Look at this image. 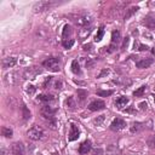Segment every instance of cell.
Here are the masks:
<instances>
[{"instance_id": "1", "label": "cell", "mask_w": 155, "mask_h": 155, "mask_svg": "<svg viewBox=\"0 0 155 155\" xmlns=\"http://www.w3.org/2000/svg\"><path fill=\"white\" fill-rule=\"evenodd\" d=\"M42 65L52 73H58L61 69V59L58 57H48L42 62Z\"/></svg>"}, {"instance_id": "2", "label": "cell", "mask_w": 155, "mask_h": 155, "mask_svg": "<svg viewBox=\"0 0 155 155\" xmlns=\"http://www.w3.org/2000/svg\"><path fill=\"white\" fill-rule=\"evenodd\" d=\"M27 136H28V138L31 139V140H40V139L44 138V136H45V131H44V128H42L41 126L34 125L31 128L28 130Z\"/></svg>"}, {"instance_id": "3", "label": "cell", "mask_w": 155, "mask_h": 155, "mask_svg": "<svg viewBox=\"0 0 155 155\" xmlns=\"http://www.w3.org/2000/svg\"><path fill=\"white\" fill-rule=\"evenodd\" d=\"M40 113H41V115H42L46 120H51V119H54V115H56V113H57V108H53V107H51V105L45 104V105L41 108Z\"/></svg>"}, {"instance_id": "4", "label": "cell", "mask_w": 155, "mask_h": 155, "mask_svg": "<svg viewBox=\"0 0 155 155\" xmlns=\"http://www.w3.org/2000/svg\"><path fill=\"white\" fill-rule=\"evenodd\" d=\"M120 40H121V34H120V31H119L117 29H114V30L111 31V44H110V46L108 47V48H109L108 52H113V51L116 48V46L119 45Z\"/></svg>"}, {"instance_id": "5", "label": "cell", "mask_w": 155, "mask_h": 155, "mask_svg": "<svg viewBox=\"0 0 155 155\" xmlns=\"http://www.w3.org/2000/svg\"><path fill=\"white\" fill-rule=\"evenodd\" d=\"M54 5H56V2H52V1H39L34 5V11L35 12H42V11L51 8Z\"/></svg>"}, {"instance_id": "6", "label": "cell", "mask_w": 155, "mask_h": 155, "mask_svg": "<svg viewBox=\"0 0 155 155\" xmlns=\"http://www.w3.org/2000/svg\"><path fill=\"white\" fill-rule=\"evenodd\" d=\"M125 127H126V121L122 120V119H120V117L114 119V120L111 121V124H110V130L114 131V132L121 131V130H124Z\"/></svg>"}, {"instance_id": "7", "label": "cell", "mask_w": 155, "mask_h": 155, "mask_svg": "<svg viewBox=\"0 0 155 155\" xmlns=\"http://www.w3.org/2000/svg\"><path fill=\"white\" fill-rule=\"evenodd\" d=\"M75 23L81 28V27H86V25H91L92 23V19L88 15H80L76 17V19H74Z\"/></svg>"}, {"instance_id": "8", "label": "cell", "mask_w": 155, "mask_h": 155, "mask_svg": "<svg viewBox=\"0 0 155 155\" xmlns=\"http://www.w3.org/2000/svg\"><path fill=\"white\" fill-rule=\"evenodd\" d=\"M12 155H25V148L22 142H16L11 147Z\"/></svg>"}, {"instance_id": "9", "label": "cell", "mask_w": 155, "mask_h": 155, "mask_svg": "<svg viewBox=\"0 0 155 155\" xmlns=\"http://www.w3.org/2000/svg\"><path fill=\"white\" fill-rule=\"evenodd\" d=\"M40 73H41V69L40 68H38V67H30V68L25 69L23 76L25 79H35Z\"/></svg>"}, {"instance_id": "10", "label": "cell", "mask_w": 155, "mask_h": 155, "mask_svg": "<svg viewBox=\"0 0 155 155\" xmlns=\"http://www.w3.org/2000/svg\"><path fill=\"white\" fill-rule=\"evenodd\" d=\"M105 108V103L101 99H96V101H92L90 104H88V109L91 111H99V110H103Z\"/></svg>"}, {"instance_id": "11", "label": "cell", "mask_w": 155, "mask_h": 155, "mask_svg": "<svg viewBox=\"0 0 155 155\" xmlns=\"http://www.w3.org/2000/svg\"><path fill=\"white\" fill-rule=\"evenodd\" d=\"M4 81L7 86H12V85H16L17 81H18V78H17V73H7L5 76H4Z\"/></svg>"}, {"instance_id": "12", "label": "cell", "mask_w": 155, "mask_h": 155, "mask_svg": "<svg viewBox=\"0 0 155 155\" xmlns=\"http://www.w3.org/2000/svg\"><path fill=\"white\" fill-rule=\"evenodd\" d=\"M79 136H80V130H79V127H78L74 122H71V124H70V132H69L68 139H69L70 142H73V140H76V139L79 138Z\"/></svg>"}, {"instance_id": "13", "label": "cell", "mask_w": 155, "mask_h": 155, "mask_svg": "<svg viewBox=\"0 0 155 155\" xmlns=\"http://www.w3.org/2000/svg\"><path fill=\"white\" fill-rule=\"evenodd\" d=\"M154 63V58H143V59H139V61H137L136 62V65H137V68H139V69H144V68H149L151 64Z\"/></svg>"}, {"instance_id": "14", "label": "cell", "mask_w": 155, "mask_h": 155, "mask_svg": "<svg viewBox=\"0 0 155 155\" xmlns=\"http://www.w3.org/2000/svg\"><path fill=\"white\" fill-rule=\"evenodd\" d=\"M91 31H92V25H86V27H81L80 29H79V33H78V35H79V39L80 40H84V39H86L90 34H91Z\"/></svg>"}, {"instance_id": "15", "label": "cell", "mask_w": 155, "mask_h": 155, "mask_svg": "<svg viewBox=\"0 0 155 155\" xmlns=\"http://www.w3.org/2000/svg\"><path fill=\"white\" fill-rule=\"evenodd\" d=\"M17 63V58L16 57H6L2 59V68L4 69H8V68H12L15 67Z\"/></svg>"}, {"instance_id": "16", "label": "cell", "mask_w": 155, "mask_h": 155, "mask_svg": "<svg viewBox=\"0 0 155 155\" xmlns=\"http://www.w3.org/2000/svg\"><path fill=\"white\" fill-rule=\"evenodd\" d=\"M91 149H92L91 142H90V140H85V142L81 143V145L79 147V153H80L81 155H86L87 153H90Z\"/></svg>"}, {"instance_id": "17", "label": "cell", "mask_w": 155, "mask_h": 155, "mask_svg": "<svg viewBox=\"0 0 155 155\" xmlns=\"http://www.w3.org/2000/svg\"><path fill=\"white\" fill-rule=\"evenodd\" d=\"M148 29H155V18L151 17V16H147L144 17L143 22H142Z\"/></svg>"}, {"instance_id": "18", "label": "cell", "mask_w": 155, "mask_h": 155, "mask_svg": "<svg viewBox=\"0 0 155 155\" xmlns=\"http://www.w3.org/2000/svg\"><path fill=\"white\" fill-rule=\"evenodd\" d=\"M127 103H128V98L126 96H121L115 101V107L119 109H122L124 107H126Z\"/></svg>"}, {"instance_id": "19", "label": "cell", "mask_w": 155, "mask_h": 155, "mask_svg": "<svg viewBox=\"0 0 155 155\" xmlns=\"http://www.w3.org/2000/svg\"><path fill=\"white\" fill-rule=\"evenodd\" d=\"M71 34H73V29L70 25L65 24L63 27V33H62V36H63V40H67V39H71Z\"/></svg>"}, {"instance_id": "20", "label": "cell", "mask_w": 155, "mask_h": 155, "mask_svg": "<svg viewBox=\"0 0 155 155\" xmlns=\"http://www.w3.org/2000/svg\"><path fill=\"white\" fill-rule=\"evenodd\" d=\"M86 98H87V91H85V90H78V101H79V103L80 104H84L85 103V101H86Z\"/></svg>"}, {"instance_id": "21", "label": "cell", "mask_w": 155, "mask_h": 155, "mask_svg": "<svg viewBox=\"0 0 155 155\" xmlns=\"http://www.w3.org/2000/svg\"><path fill=\"white\" fill-rule=\"evenodd\" d=\"M38 101L42 102V103H50V102L54 101V97L52 94H40V96H38Z\"/></svg>"}, {"instance_id": "22", "label": "cell", "mask_w": 155, "mask_h": 155, "mask_svg": "<svg viewBox=\"0 0 155 155\" xmlns=\"http://www.w3.org/2000/svg\"><path fill=\"white\" fill-rule=\"evenodd\" d=\"M71 71H73L74 74H76V75H81L80 64H79V62H78L76 59H74V61L71 62Z\"/></svg>"}, {"instance_id": "23", "label": "cell", "mask_w": 155, "mask_h": 155, "mask_svg": "<svg viewBox=\"0 0 155 155\" xmlns=\"http://www.w3.org/2000/svg\"><path fill=\"white\" fill-rule=\"evenodd\" d=\"M65 105H67V108H69L70 110H74V109H75L76 103H75V101H74V97H73V96H70V97H68V98H67V101H65Z\"/></svg>"}, {"instance_id": "24", "label": "cell", "mask_w": 155, "mask_h": 155, "mask_svg": "<svg viewBox=\"0 0 155 155\" xmlns=\"http://www.w3.org/2000/svg\"><path fill=\"white\" fill-rule=\"evenodd\" d=\"M142 128H143V124H142V122H133L132 126H131V128H130V131H131L132 133H137V132H139Z\"/></svg>"}, {"instance_id": "25", "label": "cell", "mask_w": 155, "mask_h": 155, "mask_svg": "<svg viewBox=\"0 0 155 155\" xmlns=\"http://www.w3.org/2000/svg\"><path fill=\"white\" fill-rule=\"evenodd\" d=\"M1 134H2L4 137H6V138H11V137H12V134H13V131H12L10 127L4 126V127L1 128Z\"/></svg>"}, {"instance_id": "26", "label": "cell", "mask_w": 155, "mask_h": 155, "mask_svg": "<svg viewBox=\"0 0 155 155\" xmlns=\"http://www.w3.org/2000/svg\"><path fill=\"white\" fill-rule=\"evenodd\" d=\"M103 35H104V27L103 25H101L99 28H98V30H97V34H96V36H94V41H101L102 40V38H103Z\"/></svg>"}, {"instance_id": "27", "label": "cell", "mask_w": 155, "mask_h": 155, "mask_svg": "<svg viewBox=\"0 0 155 155\" xmlns=\"http://www.w3.org/2000/svg\"><path fill=\"white\" fill-rule=\"evenodd\" d=\"M75 40L74 39H67V40H62V45L64 48H71L74 45Z\"/></svg>"}, {"instance_id": "28", "label": "cell", "mask_w": 155, "mask_h": 155, "mask_svg": "<svg viewBox=\"0 0 155 155\" xmlns=\"http://www.w3.org/2000/svg\"><path fill=\"white\" fill-rule=\"evenodd\" d=\"M145 90H147V85H143V86H140L138 90H136V91L133 92V96H134V97H142V96L144 94Z\"/></svg>"}, {"instance_id": "29", "label": "cell", "mask_w": 155, "mask_h": 155, "mask_svg": "<svg viewBox=\"0 0 155 155\" xmlns=\"http://www.w3.org/2000/svg\"><path fill=\"white\" fill-rule=\"evenodd\" d=\"M138 10H139V7H137V6H134V7H131V8L127 11V13L125 15V21H127V19H128L131 16H133V15H134V13H136Z\"/></svg>"}, {"instance_id": "30", "label": "cell", "mask_w": 155, "mask_h": 155, "mask_svg": "<svg viewBox=\"0 0 155 155\" xmlns=\"http://www.w3.org/2000/svg\"><path fill=\"white\" fill-rule=\"evenodd\" d=\"M22 114H23V119L24 120L30 119V111H29V109L24 104H22Z\"/></svg>"}, {"instance_id": "31", "label": "cell", "mask_w": 155, "mask_h": 155, "mask_svg": "<svg viewBox=\"0 0 155 155\" xmlns=\"http://www.w3.org/2000/svg\"><path fill=\"white\" fill-rule=\"evenodd\" d=\"M149 47L147 45H143V44H139V42H134V50H138V51H147Z\"/></svg>"}, {"instance_id": "32", "label": "cell", "mask_w": 155, "mask_h": 155, "mask_svg": "<svg viewBox=\"0 0 155 155\" xmlns=\"http://www.w3.org/2000/svg\"><path fill=\"white\" fill-rule=\"evenodd\" d=\"M97 94H98L99 97H108V96L113 94V91H111V90H108V91H102V90H98V91H97Z\"/></svg>"}, {"instance_id": "33", "label": "cell", "mask_w": 155, "mask_h": 155, "mask_svg": "<svg viewBox=\"0 0 155 155\" xmlns=\"http://www.w3.org/2000/svg\"><path fill=\"white\" fill-rule=\"evenodd\" d=\"M128 42H130V36H125L124 38V41H122V45H121V50L125 51L128 46Z\"/></svg>"}, {"instance_id": "34", "label": "cell", "mask_w": 155, "mask_h": 155, "mask_svg": "<svg viewBox=\"0 0 155 155\" xmlns=\"http://www.w3.org/2000/svg\"><path fill=\"white\" fill-rule=\"evenodd\" d=\"M51 82H52V76H47V78L45 79L44 84H42V88H47V87L51 85Z\"/></svg>"}, {"instance_id": "35", "label": "cell", "mask_w": 155, "mask_h": 155, "mask_svg": "<svg viewBox=\"0 0 155 155\" xmlns=\"http://www.w3.org/2000/svg\"><path fill=\"white\" fill-rule=\"evenodd\" d=\"M148 145L150 148H155V134H153L148 138Z\"/></svg>"}, {"instance_id": "36", "label": "cell", "mask_w": 155, "mask_h": 155, "mask_svg": "<svg viewBox=\"0 0 155 155\" xmlns=\"http://www.w3.org/2000/svg\"><path fill=\"white\" fill-rule=\"evenodd\" d=\"M103 120H104V115H99L98 117H96V119L93 120V124L97 125V126H99V125L103 122Z\"/></svg>"}, {"instance_id": "37", "label": "cell", "mask_w": 155, "mask_h": 155, "mask_svg": "<svg viewBox=\"0 0 155 155\" xmlns=\"http://www.w3.org/2000/svg\"><path fill=\"white\" fill-rule=\"evenodd\" d=\"M35 91H36V88H35L33 85H29V86H28V88H27V93H28V94H30V96H33V94L35 93Z\"/></svg>"}, {"instance_id": "38", "label": "cell", "mask_w": 155, "mask_h": 155, "mask_svg": "<svg viewBox=\"0 0 155 155\" xmlns=\"http://www.w3.org/2000/svg\"><path fill=\"white\" fill-rule=\"evenodd\" d=\"M62 85H63V84H62V81H61V80H58V81H56V82H54V88H56V90H62Z\"/></svg>"}, {"instance_id": "39", "label": "cell", "mask_w": 155, "mask_h": 155, "mask_svg": "<svg viewBox=\"0 0 155 155\" xmlns=\"http://www.w3.org/2000/svg\"><path fill=\"white\" fill-rule=\"evenodd\" d=\"M138 107L140 108V110H147L148 104H147V102H142V103H139V104H138Z\"/></svg>"}, {"instance_id": "40", "label": "cell", "mask_w": 155, "mask_h": 155, "mask_svg": "<svg viewBox=\"0 0 155 155\" xmlns=\"http://www.w3.org/2000/svg\"><path fill=\"white\" fill-rule=\"evenodd\" d=\"M108 73H109V69H103V70H102V71H101V74H99V75H98V78H102V76H103V75H107V74H108Z\"/></svg>"}, {"instance_id": "41", "label": "cell", "mask_w": 155, "mask_h": 155, "mask_svg": "<svg viewBox=\"0 0 155 155\" xmlns=\"http://www.w3.org/2000/svg\"><path fill=\"white\" fill-rule=\"evenodd\" d=\"M91 47H92L91 44H85V45H84V50H85V51H91Z\"/></svg>"}, {"instance_id": "42", "label": "cell", "mask_w": 155, "mask_h": 155, "mask_svg": "<svg viewBox=\"0 0 155 155\" xmlns=\"http://www.w3.org/2000/svg\"><path fill=\"white\" fill-rule=\"evenodd\" d=\"M153 97H154V103H155V94H154V96H153Z\"/></svg>"}, {"instance_id": "43", "label": "cell", "mask_w": 155, "mask_h": 155, "mask_svg": "<svg viewBox=\"0 0 155 155\" xmlns=\"http://www.w3.org/2000/svg\"><path fill=\"white\" fill-rule=\"evenodd\" d=\"M154 90H155V87H154Z\"/></svg>"}, {"instance_id": "44", "label": "cell", "mask_w": 155, "mask_h": 155, "mask_svg": "<svg viewBox=\"0 0 155 155\" xmlns=\"http://www.w3.org/2000/svg\"><path fill=\"white\" fill-rule=\"evenodd\" d=\"M39 155H41V154H39Z\"/></svg>"}]
</instances>
